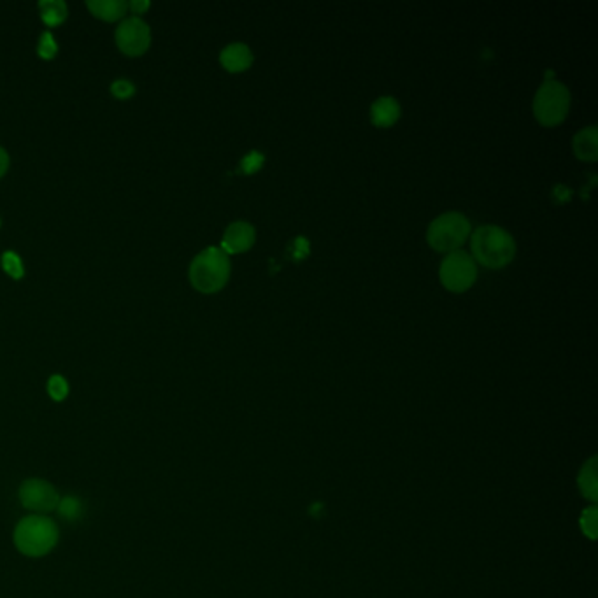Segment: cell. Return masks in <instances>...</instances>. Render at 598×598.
<instances>
[{"mask_svg": "<svg viewBox=\"0 0 598 598\" xmlns=\"http://www.w3.org/2000/svg\"><path fill=\"white\" fill-rule=\"evenodd\" d=\"M472 257L488 268H504L516 255V243L509 232L495 225H483L472 234Z\"/></svg>", "mask_w": 598, "mask_h": 598, "instance_id": "1", "label": "cell"}, {"mask_svg": "<svg viewBox=\"0 0 598 598\" xmlns=\"http://www.w3.org/2000/svg\"><path fill=\"white\" fill-rule=\"evenodd\" d=\"M58 527L43 514L23 518L15 529V546L20 553L39 558L49 553L58 542Z\"/></svg>", "mask_w": 598, "mask_h": 598, "instance_id": "2", "label": "cell"}, {"mask_svg": "<svg viewBox=\"0 0 598 598\" xmlns=\"http://www.w3.org/2000/svg\"><path fill=\"white\" fill-rule=\"evenodd\" d=\"M230 278V258L222 247L211 246L200 251L190 264V281L202 293H215Z\"/></svg>", "mask_w": 598, "mask_h": 598, "instance_id": "3", "label": "cell"}, {"mask_svg": "<svg viewBox=\"0 0 598 598\" xmlns=\"http://www.w3.org/2000/svg\"><path fill=\"white\" fill-rule=\"evenodd\" d=\"M571 110V91L560 81H546L533 99V114L544 127L560 125Z\"/></svg>", "mask_w": 598, "mask_h": 598, "instance_id": "4", "label": "cell"}, {"mask_svg": "<svg viewBox=\"0 0 598 598\" xmlns=\"http://www.w3.org/2000/svg\"><path fill=\"white\" fill-rule=\"evenodd\" d=\"M470 236V223L460 213H446L430 223L426 241L439 253H453L464 246Z\"/></svg>", "mask_w": 598, "mask_h": 598, "instance_id": "5", "label": "cell"}, {"mask_svg": "<svg viewBox=\"0 0 598 598\" xmlns=\"http://www.w3.org/2000/svg\"><path fill=\"white\" fill-rule=\"evenodd\" d=\"M439 278L444 289L455 293H462L476 283L477 267L474 258L466 251H453L449 253L441 264Z\"/></svg>", "mask_w": 598, "mask_h": 598, "instance_id": "6", "label": "cell"}, {"mask_svg": "<svg viewBox=\"0 0 598 598\" xmlns=\"http://www.w3.org/2000/svg\"><path fill=\"white\" fill-rule=\"evenodd\" d=\"M114 39L125 55L139 57L150 47L152 28L141 16H129L118 25Z\"/></svg>", "mask_w": 598, "mask_h": 598, "instance_id": "7", "label": "cell"}, {"mask_svg": "<svg viewBox=\"0 0 598 598\" xmlns=\"http://www.w3.org/2000/svg\"><path fill=\"white\" fill-rule=\"evenodd\" d=\"M23 508L34 512H49L57 509L60 497L58 491L43 479H26L20 487Z\"/></svg>", "mask_w": 598, "mask_h": 598, "instance_id": "8", "label": "cell"}, {"mask_svg": "<svg viewBox=\"0 0 598 598\" xmlns=\"http://www.w3.org/2000/svg\"><path fill=\"white\" fill-rule=\"evenodd\" d=\"M255 244V228L247 222H234L228 225L223 236L222 249L226 255L247 251Z\"/></svg>", "mask_w": 598, "mask_h": 598, "instance_id": "9", "label": "cell"}, {"mask_svg": "<svg viewBox=\"0 0 598 598\" xmlns=\"http://www.w3.org/2000/svg\"><path fill=\"white\" fill-rule=\"evenodd\" d=\"M399 118V102L393 97H381L371 108V121L379 129H388L395 125Z\"/></svg>", "mask_w": 598, "mask_h": 598, "instance_id": "10", "label": "cell"}, {"mask_svg": "<svg viewBox=\"0 0 598 598\" xmlns=\"http://www.w3.org/2000/svg\"><path fill=\"white\" fill-rule=\"evenodd\" d=\"M220 62L228 72H243L253 64V53L243 43H234L223 47Z\"/></svg>", "mask_w": 598, "mask_h": 598, "instance_id": "11", "label": "cell"}, {"mask_svg": "<svg viewBox=\"0 0 598 598\" xmlns=\"http://www.w3.org/2000/svg\"><path fill=\"white\" fill-rule=\"evenodd\" d=\"M574 153L582 162H595L598 158L597 127H588L574 137Z\"/></svg>", "mask_w": 598, "mask_h": 598, "instance_id": "12", "label": "cell"}, {"mask_svg": "<svg viewBox=\"0 0 598 598\" xmlns=\"http://www.w3.org/2000/svg\"><path fill=\"white\" fill-rule=\"evenodd\" d=\"M87 5L97 18H102L106 22L123 18L129 9V2L125 0H89Z\"/></svg>", "mask_w": 598, "mask_h": 598, "instance_id": "13", "label": "cell"}, {"mask_svg": "<svg viewBox=\"0 0 598 598\" xmlns=\"http://www.w3.org/2000/svg\"><path fill=\"white\" fill-rule=\"evenodd\" d=\"M579 491L582 493L584 498L597 502L598 497V479H597V456H592L582 468L577 477Z\"/></svg>", "mask_w": 598, "mask_h": 598, "instance_id": "14", "label": "cell"}, {"mask_svg": "<svg viewBox=\"0 0 598 598\" xmlns=\"http://www.w3.org/2000/svg\"><path fill=\"white\" fill-rule=\"evenodd\" d=\"M39 9L43 22L49 26L60 25L67 18V4L64 0H41Z\"/></svg>", "mask_w": 598, "mask_h": 598, "instance_id": "15", "label": "cell"}, {"mask_svg": "<svg viewBox=\"0 0 598 598\" xmlns=\"http://www.w3.org/2000/svg\"><path fill=\"white\" fill-rule=\"evenodd\" d=\"M2 267L15 279H22L23 274H25V267H23L20 255L15 253V251H11V249L9 251H4V255H2Z\"/></svg>", "mask_w": 598, "mask_h": 598, "instance_id": "16", "label": "cell"}, {"mask_svg": "<svg viewBox=\"0 0 598 598\" xmlns=\"http://www.w3.org/2000/svg\"><path fill=\"white\" fill-rule=\"evenodd\" d=\"M598 509L595 506L588 508V509L582 510L581 514V519H579V525H581V530L582 533L590 539V540H595L597 539V514Z\"/></svg>", "mask_w": 598, "mask_h": 598, "instance_id": "17", "label": "cell"}, {"mask_svg": "<svg viewBox=\"0 0 598 598\" xmlns=\"http://www.w3.org/2000/svg\"><path fill=\"white\" fill-rule=\"evenodd\" d=\"M57 510L67 521H76L81 516V502L76 497H64L60 498Z\"/></svg>", "mask_w": 598, "mask_h": 598, "instance_id": "18", "label": "cell"}, {"mask_svg": "<svg viewBox=\"0 0 598 598\" xmlns=\"http://www.w3.org/2000/svg\"><path fill=\"white\" fill-rule=\"evenodd\" d=\"M47 393L51 399L57 400V402L66 399L68 395V383H67L66 377L60 376V374L49 377Z\"/></svg>", "mask_w": 598, "mask_h": 598, "instance_id": "19", "label": "cell"}, {"mask_svg": "<svg viewBox=\"0 0 598 598\" xmlns=\"http://www.w3.org/2000/svg\"><path fill=\"white\" fill-rule=\"evenodd\" d=\"M58 51V45L53 37L51 32H43L41 37H39V43H37V53L41 55V58H46V60H51Z\"/></svg>", "mask_w": 598, "mask_h": 598, "instance_id": "20", "label": "cell"}, {"mask_svg": "<svg viewBox=\"0 0 598 598\" xmlns=\"http://www.w3.org/2000/svg\"><path fill=\"white\" fill-rule=\"evenodd\" d=\"M264 162H266V158L262 153L251 152L241 160V171H243L244 174H255V173H258L262 169Z\"/></svg>", "mask_w": 598, "mask_h": 598, "instance_id": "21", "label": "cell"}, {"mask_svg": "<svg viewBox=\"0 0 598 598\" xmlns=\"http://www.w3.org/2000/svg\"><path fill=\"white\" fill-rule=\"evenodd\" d=\"M111 93L116 97V99H131L133 93H135V85H133L131 79H125V78H120L116 81L111 83Z\"/></svg>", "mask_w": 598, "mask_h": 598, "instance_id": "22", "label": "cell"}, {"mask_svg": "<svg viewBox=\"0 0 598 598\" xmlns=\"http://www.w3.org/2000/svg\"><path fill=\"white\" fill-rule=\"evenodd\" d=\"M293 257H295V260H302V258H306L308 257V253H309V244H308V241L304 239V237H299L295 243H293Z\"/></svg>", "mask_w": 598, "mask_h": 598, "instance_id": "23", "label": "cell"}, {"mask_svg": "<svg viewBox=\"0 0 598 598\" xmlns=\"http://www.w3.org/2000/svg\"><path fill=\"white\" fill-rule=\"evenodd\" d=\"M129 9H132L133 16H139L150 9V0H132L129 2Z\"/></svg>", "mask_w": 598, "mask_h": 598, "instance_id": "24", "label": "cell"}, {"mask_svg": "<svg viewBox=\"0 0 598 598\" xmlns=\"http://www.w3.org/2000/svg\"><path fill=\"white\" fill-rule=\"evenodd\" d=\"M7 167H9V155H7V152L0 146V178L5 174Z\"/></svg>", "mask_w": 598, "mask_h": 598, "instance_id": "25", "label": "cell"}]
</instances>
